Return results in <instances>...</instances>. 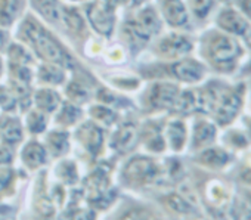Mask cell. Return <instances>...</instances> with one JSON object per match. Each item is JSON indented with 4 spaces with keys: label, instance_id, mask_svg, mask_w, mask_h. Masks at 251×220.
<instances>
[{
    "label": "cell",
    "instance_id": "6da1fadb",
    "mask_svg": "<svg viewBox=\"0 0 251 220\" xmlns=\"http://www.w3.org/2000/svg\"><path fill=\"white\" fill-rule=\"evenodd\" d=\"M200 55L208 71L229 78L241 71L247 58V45L213 25L200 37Z\"/></svg>",
    "mask_w": 251,
    "mask_h": 220
},
{
    "label": "cell",
    "instance_id": "7a4b0ae2",
    "mask_svg": "<svg viewBox=\"0 0 251 220\" xmlns=\"http://www.w3.org/2000/svg\"><path fill=\"white\" fill-rule=\"evenodd\" d=\"M247 96L245 81H229L210 114L217 127H229L241 116Z\"/></svg>",
    "mask_w": 251,
    "mask_h": 220
},
{
    "label": "cell",
    "instance_id": "3957f363",
    "mask_svg": "<svg viewBox=\"0 0 251 220\" xmlns=\"http://www.w3.org/2000/svg\"><path fill=\"white\" fill-rule=\"evenodd\" d=\"M23 31L25 33L27 40L34 46L36 52L43 59H46L48 62H53L56 65H62V67H70L71 65L70 58L67 56V53L40 27H37L33 23H24Z\"/></svg>",
    "mask_w": 251,
    "mask_h": 220
},
{
    "label": "cell",
    "instance_id": "277c9868",
    "mask_svg": "<svg viewBox=\"0 0 251 220\" xmlns=\"http://www.w3.org/2000/svg\"><path fill=\"white\" fill-rule=\"evenodd\" d=\"M214 27L220 31L242 40L245 45L251 42V23L241 14L235 5L219 6L214 14Z\"/></svg>",
    "mask_w": 251,
    "mask_h": 220
},
{
    "label": "cell",
    "instance_id": "5b68a950",
    "mask_svg": "<svg viewBox=\"0 0 251 220\" xmlns=\"http://www.w3.org/2000/svg\"><path fill=\"white\" fill-rule=\"evenodd\" d=\"M172 74L182 83L188 84H198L207 78L208 68L201 59L195 58H182L177 59L172 65Z\"/></svg>",
    "mask_w": 251,
    "mask_h": 220
},
{
    "label": "cell",
    "instance_id": "8992f818",
    "mask_svg": "<svg viewBox=\"0 0 251 220\" xmlns=\"http://www.w3.org/2000/svg\"><path fill=\"white\" fill-rule=\"evenodd\" d=\"M194 40L189 39V36L172 33L161 39V42L158 43V53L166 59L177 61L186 58L194 50Z\"/></svg>",
    "mask_w": 251,
    "mask_h": 220
},
{
    "label": "cell",
    "instance_id": "52a82bcc",
    "mask_svg": "<svg viewBox=\"0 0 251 220\" xmlns=\"http://www.w3.org/2000/svg\"><path fill=\"white\" fill-rule=\"evenodd\" d=\"M157 174H158V169L155 163L150 158H142V157L133 158L124 170L126 179L130 183H136V185L148 183L154 180Z\"/></svg>",
    "mask_w": 251,
    "mask_h": 220
},
{
    "label": "cell",
    "instance_id": "ba28073f",
    "mask_svg": "<svg viewBox=\"0 0 251 220\" xmlns=\"http://www.w3.org/2000/svg\"><path fill=\"white\" fill-rule=\"evenodd\" d=\"M117 6L115 0H105L103 5H95L87 9L89 20L93 27L105 36H109L114 28V9Z\"/></svg>",
    "mask_w": 251,
    "mask_h": 220
},
{
    "label": "cell",
    "instance_id": "9c48e42d",
    "mask_svg": "<svg viewBox=\"0 0 251 220\" xmlns=\"http://www.w3.org/2000/svg\"><path fill=\"white\" fill-rule=\"evenodd\" d=\"M179 92V87L173 83H155L150 92L151 105L157 109L173 108Z\"/></svg>",
    "mask_w": 251,
    "mask_h": 220
},
{
    "label": "cell",
    "instance_id": "30bf717a",
    "mask_svg": "<svg viewBox=\"0 0 251 220\" xmlns=\"http://www.w3.org/2000/svg\"><path fill=\"white\" fill-rule=\"evenodd\" d=\"M163 15L166 21L176 28L186 27L189 23V11L183 0H163Z\"/></svg>",
    "mask_w": 251,
    "mask_h": 220
},
{
    "label": "cell",
    "instance_id": "8fae6325",
    "mask_svg": "<svg viewBox=\"0 0 251 220\" xmlns=\"http://www.w3.org/2000/svg\"><path fill=\"white\" fill-rule=\"evenodd\" d=\"M217 139V124L210 120H197L192 130V148L204 149Z\"/></svg>",
    "mask_w": 251,
    "mask_h": 220
},
{
    "label": "cell",
    "instance_id": "7c38bea8",
    "mask_svg": "<svg viewBox=\"0 0 251 220\" xmlns=\"http://www.w3.org/2000/svg\"><path fill=\"white\" fill-rule=\"evenodd\" d=\"M233 154L226 148H217V147H207L201 149V154L198 155V163L205 166L207 169H225L229 166L233 160Z\"/></svg>",
    "mask_w": 251,
    "mask_h": 220
},
{
    "label": "cell",
    "instance_id": "4fadbf2b",
    "mask_svg": "<svg viewBox=\"0 0 251 220\" xmlns=\"http://www.w3.org/2000/svg\"><path fill=\"white\" fill-rule=\"evenodd\" d=\"M186 126L180 120H175L167 126V141L175 151H180L186 144Z\"/></svg>",
    "mask_w": 251,
    "mask_h": 220
},
{
    "label": "cell",
    "instance_id": "5bb4252c",
    "mask_svg": "<svg viewBox=\"0 0 251 220\" xmlns=\"http://www.w3.org/2000/svg\"><path fill=\"white\" fill-rule=\"evenodd\" d=\"M173 108H176V111H179L182 114H191V113L200 111V109H198L197 90H183V92H179V96H177Z\"/></svg>",
    "mask_w": 251,
    "mask_h": 220
},
{
    "label": "cell",
    "instance_id": "9a60e30c",
    "mask_svg": "<svg viewBox=\"0 0 251 220\" xmlns=\"http://www.w3.org/2000/svg\"><path fill=\"white\" fill-rule=\"evenodd\" d=\"M230 220H251V202L244 196H233L229 201Z\"/></svg>",
    "mask_w": 251,
    "mask_h": 220
},
{
    "label": "cell",
    "instance_id": "2e32d148",
    "mask_svg": "<svg viewBox=\"0 0 251 220\" xmlns=\"http://www.w3.org/2000/svg\"><path fill=\"white\" fill-rule=\"evenodd\" d=\"M219 8L217 0H189V9L191 14L197 20H207L208 17L214 15Z\"/></svg>",
    "mask_w": 251,
    "mask_h": 220
},
{
    "label": "cell",
    "instance_id": "e0dca14e",
    "mask_svg": "<svg viewBox=\"0 0 251 220\" xmlns=\"http://www.w3.org/2000/svg\"><path fill=\"white\" fill-rule=\"evenodd\" d=\"M80 138L83 145L90 151V152H98L100 145H102V133L98 127L93 124H86L80 130Z\"/></svg>",
    "mask_w": 251,
    "mask_h": 220
},
{
    "label": "cell",
    "instance_id": "ac0fdd59",
    "mask_svg": "<svg viewBox=\"0 0 251 220\" xmlns=\"http://www.w3.org/2000/svg\"><path fill=\"white\" fill-rule=\"evenodd\" d=\"M136 23L141 25V28H142L148 36L155 34V33H158V31L161 30V21H160L157 12H155L152 8L144 9V11L139 14Z\"/></svg>",
    "mask_w": 251,
    "mask_h": 220
},
{
    "label": "cell",
    "instance_id": "d6986e66",
    "mask_svg": "<svg viewBox=\"0 0 251 220\" xmlns=\"http://www.w3.org/2000/svg\"><path fill=\"white\" fill-rule=\"evenodd\" d=\"M23 158L30 169H36L46 161V152L37 142H30L23 152Z\"/></svg>",
    "mask_w": 251,
    "mask_h": 220
},
{
    "label": "cell",
    "instance_id": "ffe728a7",
    "mask_svg": "<svg viewBox=\"0 0 251 220\" xmlns=\"http://www.w3.org/2000/svg\"><path fill=\"white\" fill-rule=\"evenodd\" d=\"M136 141V130L132 126L121 127L112 139V147L118 151H127Z\"/></svg>",
    "mask_w": 251,
    "mask_h": 220
},
{
    "label": "cell",
    "instance_id": "44dd1931",
    "mask_svg": "<svg viewBox=\"0 0 251 220\" xmlns=\"http://www.w3.org/2000/svg\"><path fill=\"white\" fill-rule=\"evenodd\" d=\"M226 149H245L250 145V135L241 129H230L225 135Z\"/></svg>",
    "mask_w": 251,
    "mask_h": 220
},
{
    "label": "cell",
    "instance_id": "7402d4cb",
    "mask_svg": "<svg viewBox=\"0 0 251 220\" xmlns=\"http://www.w3.org/2000/svg\"><path fill=\"white\" fill-rule=\"evenodd\" d=\"M34 8L50 23H58L61 20V9L56 0H33Z\"/></svg>",
    "mask_w": 251,
    "mask_h": 220
},
{
    "label": "cell",
    "instance_id": "603a6c76",
    "mask_svg": "<svg viewBox=\"0 0 251 220\" xmlns=\"http://www.w3.org/2000/svg\"><path fill=\"white\" fill-rule=\"evenodd\" d=\"M21 6L23 0H2V5H0V23L3 25H9L20 14Z\"/></svg>",
    "mask_w": 251,
    "mask_h": 220
},
{
    "label": "cell",
    "instance_id": "cb8c5ba5",
    "mask_svg": "<svg viewBox=\"0 0 251 220\" xmlns=\"http://www.w3.org/2000/svg\"><path fill=\"white\" fill-rule=\"evenodd\" d=\"M166 204H167V207L172 211H175L177 214H182V216L195 211V208L191 204V201L186 199L185 196L179 195V194H170V195H167L166 196Z\"/></svg>",
    "mask_w": 251,
    "mask_h": 220
},
{
    "label": "cell",
    "instance_id": "d4e9b609",
    "mask_svg": "<svg viewBox=\"0 0 251 220\" xmlns=\"http://www.w3.org/2000/svg\"><path fill=\"white\" fill-rule=\"evenodd\" d=\"M207 194L210 196V201L217 207H220L223 204H229V201L232 198L229 194V189L222 182H211Z\"/></svg>",
    "mask_w": 251,
    "mask_h": 220
},
{
    "label": "cell",
    "instance_id": "484cf974",
    "mask_svg": "<svg viewBox=\"0 0 251 220\" xmlns=\"http://www.w3.org/2000/svg\"><path fill=\"white\" fill-rule=\"evenodd\" d=\"M36 103L40 109H43V111H55V109L58 108L59 105V96L52 92V90H40L37 95H36Z\"/></svg>",
    "mask_w": 251,
    "mask_h": 220
},
{
    "label": "cell",
    "instance_id": "4316f807",
    "mask_svg": "<svg viewBox=\"0 0 251 220\" xmlns=\"http://www.w3.org/2000/svg\"><path fill=\"white\" fill-rule=\"evenodd\" d=\"M48 142H49V149L53 155H59L67 149V135L65 133L55 132V133L49 135Z\"/></svg>",
    "mask_w": 251,
    "mask_h": 220
},
{
    "label": "cell",
    "instance_id": "83f0119b",
    "mask_svg": "<svg viewBox=\"0 0 251 220\" xmlns=\"http://www.w3.org/2000/svg\"><path fill=\"white\" fill-rule=\"evenodd\" d=\"M40 77L43 81L46 83H61L64 80V74L59 68L53 67V65H43L40 68Z\"/></svg>",
    "mask_w": 251,
    "mask_h": 220
},
{
    "label": "cell",
    "instance_id": "f1b7e54d",
    "mask_svg": "<svg viewBox=\"0 0 251 220\" xmlns=\"http://www.w3.org/2000/svg\"><path fill=\"white\" fill-rule=\"evenodd\" d=\"M2 136H3V141L8 142V144H15V142H18V141L21 139V136H23L21 127H20L18 122L11 120V122L3 127Z\"/></svg>",
    "mask_w": 251,
    "mask_h": 220
},
{
    "label": "cell",
    "instance_id": "f546056e",
    "mask_svg": "<svg viewBox=\"0 0 251 220\" xmlns=\"http://www.w3.org/2000/svg\"><path fill=\"white\" fill-rule=\"evenodd\" d=\"M64 20H65L67 25H68L73 31H81V30L84 28L83 18L78 15V12H77V11L65 9V11H64Z\"/></svg>",
    "mask_w": 251,
    "mask_h": 220
},
{
    "label": "cell",
    "instance_id": "4dcf8cb0",
    "mask_svg": "<svg viewBox=\"0 0 251 220\" xmlns=\"http://www.w3.org/2000/svg\"><path fill=\"white\" fill-rule=\"evenodd\" d=\"M92 116H93V119H96L98 122H100L103 124H111L115 120L114 111L106 106H95L92 109Z\"/></svg>",
    "mask_w": 251,
    "mask_h": 220
},
{
    "label": "cell",
    "instance_id": "1f68e13d",
    "mask_svg": "<svg viewBox=\"0 0 251 220\" xmlns=\"http://www.w3.org/2000/svg\"><path fill=\"white\" fill-rule=\"evenodd\" d=\"M9 56L12 59V65H25L27 62L31 61L28 52L25 49H23L21 46H12Z\"/></svg>",
    "mask_w": 251,
    "mask_h": 220
},
{
    "label": "cell",
    "instance_id": "d6a6232c",
    "mask_svg": "<svg viewBox=\"0 0 251 220\" xmlns=\"http://www.w3.org/2000/svg\"><path fill=\"white\" fill-rule=\"evenodd\" d=\"M28 127L33 133H40L46 127V120L45 116L39 111H33L28 116Z\"/></svg>",
    "mask_w": 251,
    "mask_h": 220
},
{
    "label": "cell",
    "instance_id": "836d02e7",
    "mask_svg": "<svg viewBox=\"0 0 251 220\" xmlns=\"http://www.w3.org/2000/svg\"><path fill=\"white\" fill-rule=\"evenodd\" d=\"M78 117H80V111H78L75 106H73V105H64L62 111L59 114V122H62L65 124H71Z\"/></svg>",
    "mask_w": 251,
    "mask_h": 220
},
{
    "label": "cell",
    "instance_id": "e575fe53",
    "mask_svg": "<svg viewBox=\"0 0 251 220\" xmlns=\"http://www.w3.org/2000/svg\"><path fill=\"white\" fill-rule=\"evenodd\" d=\"M0 105L8 111L15 108V96L5 87H0Z\"/></svg>",
    "mask_w": 251,
    "mask_h": 220
},
{
    "label": "cell",
    "instance_id": "d590c367",
    "mask_svg": "<svg viewBox=\"0 0 251 220\" xmlns=\"http://www.w3.org/2000/svg\"><path fill=\"white\" fill-rule=\"evenodd\" d=\"M67 93L70 95L71 99H74V100H77V102L86 100V95H87L86 90H84L80 84H77V83H71L70 87L67 89Z\"/></svg>",
    "mask_w": 251,
    "mask_h": 220
},
{
    "label": "cell",
    "instance_id": "8d00e7d4",
    "mask_svg": "<svg viewBox=\"0 0 251 220\" xmlns=\"http://www.w3.org/2000/svg\"><path fill=\"white\" fill-rule=\"evenodd\" d=\"M121 220H152V217L148 216V213H145L142 210H133L127 214H124L121 217Z\"/></svg>",
    "mask_w": 251,
    "mask_h": 220
},
{
    "label": "cell",
    "instance_id": "74e56055",
    "mask_svg": "<svg viewBox=\"0 0 251 220\" xmlns=\"http://www.w3.org/2000/svg\"><path fill=\"white\" fill-rule=\"evenodd\" d=\"M235 6L241 11V14L251 23V0H236Z\"/></svg>",
    "mask_w": 251,
    "mask_h": 220
},
{
    "label": "cell",
    "instance_id": "f35d334b",
    "mask_svg": "<svg viewBox=\"0 0 251 220\" xmlns=\"http://www.w3.org/2000/svg\"><path fill=\"white\" fill-rule=\"evenodd\" d=\"M242 74H251V42L247 45V58H245V62L241 68Z\"/></svg>",
    "mask_w": 251,
    "mask_h": 220
},
{
    "label": "cell",
    "instance_id": "ab89813d",
    "mask_svg": "<svg viewBox=\"0 0 251 220\" xmlns=\"http://www.w3.org/2000/svg\"><path fill=\"white\" fill-rule=\"evenodd\" d=\"M11 182V170H0V191L5 189Z\"/></svg>",
    "mask_w": 251,
    "mask_h": 220
},
{
    "label": "cell",
    "instance_id": "60d3db41",
    "mask_svg": "<svg viewBox=\"0 0 251 220\" xmlns=\"http://www.w3.org/2000/svg\"><path fill=\"white\" fill-rule=\"evenodd\" d=\"M11 151L8 148H0V164H5L11 161Z\"/></svg>",
    "mask_w": 251,
    "mask_h": 220
},
{
    "label": "cell",
    "instance_id": "b9f144b4",
    "mask_svg": "<svg viewBox=\"0 0 251 220\" xmlns=\"http://www.w3.org/2000/svg\"><path fill=\"white\" fill-rule=\"evenodd\" d=\"M219 6H225V5H235L236 0H217Z\"/></svg>",
    "mask_w": 251,
    "mask_h": 220
},
{
    "label": "cell",
    "instance_id": "7bdbcfd3",
    "mask_svg": "<svg viewBox=\"0 0 251 220\" xmlns=\"http://www.w3.org/2000/svg\"><path fill=\"white\" fill-rule=\"evenodd\" d=\"M3 43H5V34H3L2 31H0V48L3 46Z\"/></svg>",
    "mask_w": 251,
    "mask_h": 220
},
{
    "label": "cell",
    "instance_id": "ee69618b",
    "mask_svg": "<svg viewBox=\"0 0 251 220\" xmlns=\"http://www.w3.org/2000/svg\"><path fill=\"white\" fill-rule=\"evenodd\" d=\"M80 2H93V0H80Z\"/></svg>",
    "mask_w": 251,
    "mask_h": 220
},
{
    "label": "cell",
    "instance_id": "f6af8a7d",
    "mask_svg": "<svg viewBox=\"0 0 251 220\" xmlns=\"http://www.w3.org/2000/svg\"><path fill=\"white\" fill-rule=\"evenodd\" d=\"M0 73H2V61H0Z\"/></svg>",
    "mask_w": 251,
    "mask_h": 220
}]
</instances>
